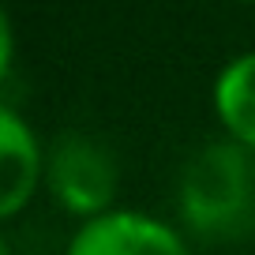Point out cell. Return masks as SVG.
<instances>
[{
    "mask_svg": "<svg viewBox=\"0 0 255 255\" xmlns=\"http://www.w3.org/2000/svg\"><path fill=\"white\" fill-rule=\"evenodd\" d=\"M45 184V146L11 105L0 109V218H19Z\"/></svg>",
    "mask_w": 255,
    "mask_h": 255,
    "instance_id": "cell-4",
    "label": "cell"
},
{
    "mask_svg": "<svg viewBox=\"0 0 255 255\" xmlns=\"http://www.w3.org/2000/svg\"><path fill=\"white\" fill-rule=\"evenodd\" d=\"M248 4H255V0H248Z\"/></svg>",
    "mask_w": 255,
    "mask_h": 255,
    "instance_id": "cell-7",
    "label": "cell"
},
{
    "mask_svg": "<svg viewBox=\"0 0 255 255\" xmlns=\"http://www.w3.org/2000/svg\"><path fill=\"white\" fill-rule=\"evenodd\" d=\"M210 105H214V117L225 128V135L255 150V49L233 56L218 72Z\"/></svg>",
    "mask_w": 255,
    "mask_h": 255,
    "instance_id": "cell-5",
    "label": "cell"
},
{
    "mask_svg": "<svg viewBox=\"0 0 255 255\" xmlns=\"http://www.w3.org/2000/svg\"><path fill=\"white\" fill-rule=\"evenodd\" d=\"M117 184L120 169L98 139L68 131L45 146V188L53 203L64 207L68 214L87 222V218L113 210Z\"/></svg>",
    "mask_w": 255,
    "mask_h": 255,
    "instance_id": "cell-2",
    "label": "cell"
},
{
    "mask_svg": "<svg viewBox=\"0 0 255 255\" xmlns=\"http://www.w3.org/2000/svg\"><path fill=\"white\" fill-rule=\"evenodd\" d=\"M176 207L203 237L240 233L255 218V150L233 139L199 146L180 169Z\"/></svg>",
    "mask_w": 255,
    "mask_h": 255,
    "instance_id": "cell-1",
    "label": "cell"
},
{
    "mask_svg": "<svg viewBox=\"0 0 255 255\" xmlns=\"http://www.w3.org/2000/svg\"><path fill=\"white\" fill-rule=\"evenodd\" d=\"M0 255H11V244H8V240H4V244H0Z\"/></svg>",
    "mask_w": 255,
    "mask_h": 255,
    "instance_id": "cell-6",
    "label": "cell"
},
{
    "mask_svg": "<svg viewBox=\"0 0 255 255\" xmlns=\"http://www.w3.org/2000/svg\"><path fill=\"white\" fill-rule=\"evenodd\" d=\"M64 255H191L184 237L161 218L113 207L75 229Z\"/></svg>",
    "mask_w": 255,
    "mask_h": 255,
    "instance_id": "cell-3",
    "label": "cell"
}]
</instances>
